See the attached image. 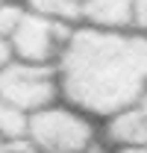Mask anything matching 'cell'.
Listing matches in <instances>:
<instances>
[{
  "instance_id": "6da1fadb",
  "label": "cell",
  "mask_w": 147,
  "mask_h": 153,
  "mask_svg": "<svg viewBox=\"0 0 147 153\" xmlns=\"http://www.w3.org/2000/svg\"><path fill=\"white\" fill-rule=\"evenodd\" d=\"M53 68L59 100L100 124L138 103L147 85V36L74 24Z\"/></svg>"
},
{
  "instance_id": "7a4b0ae2",
  "label": "cell",
  "mask_w": 147,
  "mask_h": 153,
  "mask_svg": "<svg viewBox=\"0 0 147 153\" xmlns=\"http://www.w3.org/2000/svg\"><path fill=\"white\" fill-rule=\"evenodd\" d=\"M100 141V127L68 103H53L30 115L27 144L36 153H88Z\"/></svg>"
},
{
  "instance_id": "3957f363",
  "label": "cell",
  "mask_w": 147,
  "mask_h": 153,
  "mask_svg": "<svg viewBox=\"0 0 147 153\" xmlns=\"http://www.w3.org/2000/svg\"><path fill=\"white\" fill-rule=\"evenodd\" d=\"M0 100L33 115L59 103V82L53 65H30L12 59L0 71Z\"/></svg>"
},
{
  "instance_id": "277c9868",
  "label": "cell",
  "mask_w": 147,
  "mask_h": 153,
  "mask_svg": "<svg viewBox=\"0 0 147 153\" xmlns=\"http://www.w3.org/2000/svg\"><path fill=\"white\" fill-rule=\"evenodd\" d=\"M71 27L74 24L47 18V15L24 12L21 24L15 27V33L9 38L12 56L18 62H30V65H53Z\"/></svg>"
},
{
  "instance_id": "5b68a950",
  "label": "cell",
  "mask_w": 147,
  "mask_h": 153,
  "mask_svg": "<svg viewBox=\"0 0 147 153\" xmlns=\"http://www.w3.org/2000/svg\"><path fill=\"white\" fill-rule=\"evenodd\" d=\"M97 127H100V141H103L112 153L147 144V121L141 118V112H138L135 106L112 115L106 121H100Z\"/></svg>"
},
{
  "instance_id": "8992f818",
  "label": "cell",
  "mask_w": 147,
  "mask_h": 153,
  "mask_svg": "<svg viewBox=\"0 0 147 153\" xmlns=\"http://www.w3.org/2000/svg\"><path fill=\"white\" fill-rule=\"evenodd\" d=\"M132 3L135 0H82L76 24L103 27V30H129Z\"/></svg>"
},
{
  "instance_id": "52a82bcc",
  "label": "cell",
  "mask_w": 147,
  "mask_h": 153,
  "mask_svg": "<svg viewBox=\"0 0 147 153\" xmlns=\"http://www.w3.org/2000/svg\"><path fill=\"white\" fill-rule=\"evenodd\" d=\"M30 115L0 100V141H27Z\"/></svg>"
},
{
  "instance_id": "ba28073f",
  "label": "cell",
  "mask_w": 147,
  "mask_h": 153,
  "mask_svg": "<svg viewBox=\"0 0 147 153\" xmlns=\"http://www.w3.org/2000/svg\"><path fill=\"white\" fill-rule=\"evenodd\" d=\"M27 12L36 15H47V18L65 21V24H76V6L71 0H18Z\"/></svg>"
},
{
  "instance_id": "9c48e42d",
  "label": "cell",
  "mask_w": 147,
  "mask_h": 153,
  "mask_svg": "<svg viewBox=\"0 0 147 153\" xmlns=\"http://www.w3.org/2000/svg\"><path fill=\"white\" fill-rule=\"evenodd\" d=\"M24 6H21L18 0H6V3H0V38H12V33H15V27L21 24V18H24Z\"/></svg>"
},
{
  "instance_id": "30bf717a",
  "label": "cell",
  "mask_w": 147,
  "mask_h": 153,
  "mask_svg": "<svg viewBox=\"0 0 147 153\" xmlns=\"http://www.w3.org/2000/svg\"><path fill=\"white\" fill-rule=\"evenodd\" d=\"M129 30L147 36V0H135L132 3V15H129Z\"/></svg>"
},
{
  "instance_id": "8fae6325",
  "label": "cell",
  "mask_w": 147,
  "mask_h": 153,
  "mask_svg": "<svg viewBox=\"0 0 147 153\" xmlns=\"http://www.w3.org/2000/svg\"><path fill=\"white\" fill-rule=\"evenodd\" d=\"M0 153H36L27 141H0Z\"/></svg>"
},
{
  "instance_id": "7c38bea8",
  "label": "cell",
  "mask_w": 147,
  "mask_h": 153,
  "mask_svg": "<svg viewBox=\"0 0 147 153\" xmlns=\"http://www.w3.org/2000/svg\"><path fill=\"white\" fill-rule=\"evenodd\" d=\"M12 59H15V56H12V47H9V41H6V38H0V71H3V68H6Z\"/></svg>"
},
{
  "instance_id": "4fadbf2b",
  "label": "cell",
  "mask_w": 147,
  "mask_h": 153,
  "mask_svg": "<svg viewBox=\"0 0 147 153\" xmlns=\"http://www.w3.org/2000/svg\"><path fill=\"white\" fill-rule=\"evenodd\" d=\"M135 109H138L141 118L147 121V85H144V91H141V97H138V103H135Z\"/></svg>"
},
{
  "instance_id": "5bb4252c",
  "label": "cell",
  "mask_w": 147,
  "mask_h": 153,
  "mask_svg": "<svg viewBox=\"0 0 147 153\" xmlns=\"http://www.w3.org/2000/svg\"><path fill=\"white\" fill-rule=\"evenodd\" d=\"M115 153H147V144H141V147H127V150H115Z\"/></svg>"
},
{
  "instance_id": "9a60e30c",
  "label": "cell",
  "mask_w": 147,
  "mask_h": 153,
  "mask_svg": "<svg viewBox=\"0 0 147 153\" xmlns=\"http://www.w3.org/2000/svg\"><path fill=\"white\" fill-rule=\"evenodd\" d=\"M74 6H76V18H79V6H82V0H71Z\"/></svg>"
},
{
  "instance_id": "2e32d148",
  "label": "cell",
  "mask_w": 147,
  "mask_h": 153,
  "mask_svg": "<svg viewBox=\"0 0 147 153\" xmlns=\"http://www.w3.org/2000/svg\"><path fill=\"white\" fill-rule=\"evenodd\" d=\"M0 3H6V0H0Z\"/></svg>"
}]
</instances>
